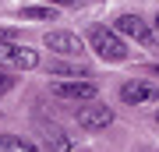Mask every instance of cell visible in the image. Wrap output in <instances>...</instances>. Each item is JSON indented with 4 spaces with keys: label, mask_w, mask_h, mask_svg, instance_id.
<instances>
[{
    "label": "cell",
    "mask_w": 159,
    "mask_h": 152,
    "mask_svg": "<svg viewBox=\"0 0 159 152\" xmlns=\"http://www.w3.org/2000/svg\"><path fill=\"white\" fill-rule=\"evenodd\" d=\"M113 28H117L120 35H131V39L145 43V46H148V43H156V39H152V32H148V25H145L138 14H120L117 21H113Z\"/></svg>",
    "instance_id": "cell-7"
},
{
    "label": "cell",
    "mask_w": 159,
    "mask_h": 152,
    "mask_svg": "<svg viewBox=\"0 0 159 152\" xmlns=\"http://www.w3.org/2000/svg\"><path fill=\"white\" fill-rule=\"evenodd\" d=\"M142 152H156V149H142Z\"/></svg>",
    "instance_id": "cell-17"
},
{
    "label": "cell",
    "mask_w": 159,
    "mask_h": 152,
    "mask_svg": "<svg viewBox=\"0 0 159 152\" xmlns=\"http://www.w3.org/2000/svg\"><path fill=\"white\" fill-rule=\"evenodd\" d=\"M120 99L127 106H142V103H156L159 99V89L152 81H124L120 85Z\"/></svg>",
    "instance_id": "cell-5"
},
{
    "label": "cell",
    "mask_w": 159,
    "mask_h": 152,
    "mask_svg": "<svg viewBox=\"0 0 159 152\" xmlns=\"http://www.w3.org/2000/svg\"><path fill=\"white\" fill-rule=\"evenodd\" d=\"M50 74H74V78H89V67H64V64H53Z\"/></svg>",
    "instance_id": "cell-11"
},
{
    "label": "cell",
    "mask_w": 159,
    "mask_h": 152,
    "mask_svg": "<svg viewBox=\"0 0 159 152\" xmlns=\"http://www.w3.org/2000/svg\"><path fill=\"white\" fill-rule=\"evenodd\" d=\"M156 28H159V14H156Z\"/></svg>",
    "instance_id": "cell-18"
},
{
    "label": "cell",
    "mask_w": 159,
    "mask_h": 152,
    "mask_svg": "<svg viewBox=\"0 0 159 152\" xmlns=\"http://www.w3.org/2000/svg\"><path fill=\"white\" fill-rule=\"evenodd\" d=\"M148 71H152V74H159V67H148Z\"/></svg>",
    "instance_id": "cell-15"
},
{
    "label": "cell",
    "mask_w": 159,
    "mask_h": 152,
    "mask_svg": "<svg viewBox=\"0 0 159 152\" xmlns=\"http://www.w3.org/2000/svg\"><path fill=\"white\" fill-rule=\"evenodd\" d=\"M50 4H60V7H78L81 0H50Z\"/></svg>",
    "instance_id": "cell-14"
},
{
    "label": "cell",
    "mask_w": 159,
    "mask_h": 152,
    "mask_svg": "<svg viewBox=\"0 0 159 152\" xmlns=\"http://www.w3.org/2000/svg\"><path fill=\"white\" fill-rule=\"evenodd\" d=\"M110 124H113V110H110L106 103H96V99H92L89 106L78 110V127L81 131H102V127H110Z\"/></svg>",
    "instance_id": "cell-3"
},
{
    "label": "cell",
    "mask_w": 159,
    "mask_h": 152,
    "mask_svg": "<svg viewBox=\"0 0 159 152\" xmlns=\"http://www.w3.org/2000/svg\"><path fill=\"white\" fill-rule=\"evenodd\" d=\"M0 152H39V149L21 135H0Z\"/></svg>",
    "instance_id": "cell-9"
},
{
    "label": "cell",
    "mask_w": 159,
    "mask_h": 152,
    "mask_svg": "<svg viewBox=\"0 0 159 152\" xmlns=\"http://www.w3.org/2000/svg\"><path fill=\"white\" fill-rule=\"evenodd\" d=\"M46 46L60 57H74V60L85 53V46H81V39L74 32H46Z\"/></svg>",
    "instance_id": "cell-6"
},
{
    "label": "cell",
    "mask_w": 159,
    "mask_h": 152,
    "mask_svg": "<svg viewBox=\"0 0 159 152\" xmlns=\"http://www.w3.org/2000/svg\"><path fill=\"white\" fill-rule=\"evenodd\" d=\"M21 18H29V21H53V7H21Z\"/></svg>",
    "instance_id": "cell-10"
},
{
    "label": "cell",
    "mask_w": 159,
    "mask_h": 152,
    "mask_svg": "<svg viewBox=\"0 0 159 152\" xmlns=\"http://www.w3.org/2000/svg\"><path fill=\"white\" fill-rule=\"evenodd\" d=\"M53 96L64 99V103H92L96 99V85L92 81H57Z\"/></svg>",
    "instance_id": "cell-4"
},
{
    "label": "cell",
    "mask_w": 159,
    "mask_h": 152,
    "mask_svg": "<svg viewBox=\"0 0 159 152\" xmlns=\"http://www.w3.org/2000/svg\"><path fill=\"white\" fill-rule=\"evenodd\" d=\"M43 138H46V145H50V152H71L74 149V141L64 135L57 124H43Z\"/></svg>",
    "instance_id": "cell-8"
},
{
    "label": "cell",
    "mask_w": 159,
    "mask_h": 152,
    "mask_svg": "<svg viewBox=\"0 0 159 152\" xmlns=\"http://www.w3.org/2000/svg\"><path fill=\"white\" fill-rule=\"evenodd\" d=\"M39 64V53L29 50L21 43H0V67H11V71H29Z\"/></svg>",
    "instance_id": "cell-2"
},
{
    "label": "cell",
    "mask_w": 159,
    "mask_h": 152,
    "mask_svg": "<svg viewBox=\"0 0 159 152\" xmlns=\"http://www.w3.org/2000/svg\"><path fill=\"white\" fill-rule=\"evenodd\" d=\"M156 124H159V110H156Z\"/></svg>",
    "instance_id": "cell-16"
},
{
    "label": "cell",
    "mask_w": 159,
    "mask_h": 152,
    "mask_svg": "<svg viewBox=\"0 0 159 152\" xmlns=\"http://www.w3.org/2000/svg\"><path fill=\"white\" fill-rule=\"evenodd\" d=\"M89 46L102 57V60H110V64L127 60V46H124V39H120V32H117V28L92 25V28H89Z\"/></svg>",
    "instance_id": "cell-1"
},
{
    "label": "cell",
    "mask_w": 159,
    "mask_h": 152,
    "mask_svg": "<svg viewBox=\"0 0 159 152\" xmlns=\"http://www.w3.org/2000/svg\"><path fill=\"white\" fill-rule=\"evenodd\" d=\"M11 85H14V78L7 71H0V96H4V92H11Z\"/></svg>",
    "instance_id": "cell-12"
},
{
    "label": "cell",
    "mask_w": 159,
    "mask_h": 152,
    "mask_svg": "<svg viewBox=\"0 0 159 152\" xmlns=\"http://www.w3.org/2000/svg\"><path fill=\"white\" fill-rule=\"evenodd\" d=\"M0 43H18V32H11V28H0Z\"/></svg>",
    "instance_id": "cell-13"
}]
</instances>
